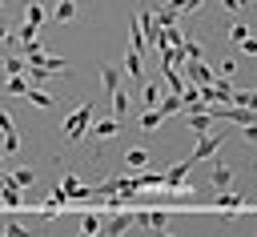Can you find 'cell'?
<instances>
[{
  "mask_svg": "<svg viewBox=\"0 0 257 237\" xmlns=\"http://www.w3.org/2000/svg\"><path fill=\"white\" fill-rule=\"evenodd\" d=\"M92 112H96V104H92V100H84V104H76V108L64 116V137H68L72 145H76V141L88 133V125H92Z\"/></svg>",
  "mask_w": 257,
  "mask_h": 237,
  "instance_id": "cell-1",
  "label": "cell"
},
{
  "mask_svg": "<svg viewBox=\"0 0 257 237\" xmlns=\"http://www.w3.org/2000/svg\"><path fill=\"white\" fill-rule=\"evenodd\" d=\"M44 20H48V12H44L36 0H28V4H24V24H20V44H24V40H36V32H40Z\"/></svg>",
  "mask_w": 257,
  "mask_h": 237,
  "instance_id": "cell-2",
  "label": "cell"
},
{
  "mask_svg": "<svg viewBox=\"0 0 257 237\" xmlns=\"http://www.w3.org/2000/svg\"><path fill=\"white\" fill-rule=\"evenodd\" d=\"M221 145H225V133H213V129H209V133H201V137H197V149H193V157H189V161L197 165V161L213 157V153H217Z\"/></svg>",
  "mask_w": 257,
  "mask_h": 237,
  "instance_id": "cell-3",
  "label": "cell"
},
{
  "mask_svg": "<svg viewBox=\"0 0 257 237\" xmlns=\"http://www.w3.org/2000/svg\"><path fill=\"white\" fill-rule=\"evenodd\" d=\"M181 64H185V68H181V76H185L189 84H209V80L217 76V72H213L209 64H201V60H181Z\"/></svg>",
  "mask_w": 257,
  "mask_h": 237,
  "instance_id": "cell-4",
  "label": "cell"
},
{
  "mask_svg": "<svg viewBox=\"0 0 257 237\" xmlns=\"http://www.w3.org/2000/svg\"><path fill=\"white\" fill-rule=\"evenodd\" d=\"M213 209H221V213H237V209H245V197H241V193H233V189H217Z\"/></svg>",
  "mask_w": 257,
  "mask_h": 237,
  "instance_id": "cell-5",
  "label": "cell"
},
{
  "mask_svg": "<svg viewBox=\"0 0 257 237\" xmlns=\"http://www.w3.org/2000/svg\"><path fill=\"white\" fill-rule=\"evenodd\" d=\"M209 185L213 189H229L233 185V169L221 161V153H213V177H209Z\"/></svg>",
  "mask_w": 257,
  "mask_h": 237,
  "instance_id": "cell-6",
  "label": "cell"
},
{
  "mask_svg": "<svg viewBox=\"0 0 257 237\" xmlns=\"http://www.w3.org/2000/svg\"><path fill=\"white\" fill-rule=\"evenodd\" d=\"M120 125H124V121H116V116H100V121L92 116V125H88V129L96 133V141H108V137H116V133H120Z\"/></svg>",
  "mask_w": 257,
  "mask_h": 237,
  "instance_id": "cell-7",
  "label": "cell"
},
{
  "mask_svg": "<svg viewBox=\"0 0 257 237\" xmlns=\"http://www.w3.org/2000/svg\"><path fill=\"white\" fill-rule=\"evenodd\" d=\"M185 121H189V129L201 137V133H209L213 129V116L205 112V108H185Z\"/></svg>",
  "mask_w": 257,
  "mask_h": 237,
  "instance_id": "cell-8",
  "label": "cell"
},
{
  "mask_svg": "<svg viewBox=\"0 0 257 237\" xmlns=\"http://www.w3.org/2000/svg\"><path fill=\"white\" fill-rule=\"evenodd\" d=\"M124 76H128V80H137V84L145 80V64H141V52H133V48H128V56H124Z\"/></svg>",
  "mask_w": 257,
  "mask_h": 237,
  "instance_id": "cell-9",
  "label": "cell"
},
{
  "mask_svg": "<svg viewBox=\"0 0 257 237\" xmlns=\"http://www.w3.org/2000/svg\"><path fill=\"white\" fill-rule=\"evenodd\" d=\"M100 84H104V92H112V88H120V84H124V72H120V68H112V64H100Z\"/></svg>",
  "mask_w": 257,
  "mask_h": 237,
  "instance_id": "cell-10",
  "label": "cell"
},
{
  "mask_svg": "<svg viewBox=\"0 0 257 237\" xmlns=\"http://www.w3.org/2000/svg\"><path fill=\"white\" fill-rule=\"evenodd\" d=\"M133 229V213H116L112 221H100V233H128Z\"/></svg>",
  "mask_w": 257,
  "mask_h": 237,
  "instance_id": "cell-11",
  "label": "cell"
},
{
  "mask_svg": "<svg viewBox=\"0 0 257 237\" xmlns=\"http://www.w3.org/2000/svg\"><path fill=\"white\" fill-rule=\"evenodd\" d=\"M0 205H4V209H20V205H24V193H20V185H12V181H8V185L0 189Z\"/></svg>",
  "mask_w": 257,
  "mask_h": 237,
  "instance_id": "cell-12",
  "label": "cell"
},
{
  "mask_svg": "<svg viewBox=\"0 0 257 237\" xmlns=\"http://www.w3.org/2000/svg\"><path fill=\"white\" fill-rule=\"evenodd\" d=\"M0 88H4V92H12V96H24V92H28V76H24V72L4 76V80H0Z\"/></svg>",
  "mask_w": 257,
  "mask_h": 237,
  "instance_id": "cell-13",
  "label": "cell"
},
{
  "mask_svg": "<svg viewBox=\"0 0 257 237\" xmlns=\"http://www.w3.org/2000/svg\"><path fill=\"white\" fill-rule=\"evenodd\" d=\"M108 96H112V112H116V121H124V112H128V104H133V100H128V88L120 84V88H112Z\"/></svg>",
  "mask_w": 257,
  "mask_h": 237,
  "instance_id": "cell-14",
  "label": "cell"
},
{
  "mask_svg": "<svg viewBox=\"0 0 257 237\" xmlns=\"http://www.w3.org/2000/svg\"><path fill=\"white\" fill-rule=\"evenodd\" d=\"M128 36H133V52H145V48H149L145 28H141V16H133V20H128Z\"/></svg>",
  "mask_w": 257,
  "mask_h": 237,
  "instance_id": "cell-15",
  "label": "cell"
},
{
  "mask_svg": "<svg viewBox=\"0 0 257 237\" xmlns=\"http://www.w3.org/2000/svg\"><path fill=\"white\" fill-rule=\"evenodd\" d=\"M161 72H165V80H169V92H181V88H185V84H189V80H185V76H181V68H177V64H165V68H161Z\"/></svg>",
  "mask_w": 257,
  "mask_h": 237,
  "instance_id": "cell-16",
  "label": "cell"
},
{
  "mask_svg": "<svg viewBox=\"0 0 257 237\" xmlns=\"http://www.w3.org/2000/svg\"><path fill=\"white\" fill-rule=\"evenodd\" d=\"M24 96H28L36 108H52V104H56V100H52V92H44V88H36V84H28V92H24Z\"/></svg>",
  "mask_w": 257,
  "mask_h": 237,
  "instance_id": "cell-17",
  "label": "cell"
},
{
  "mask_svg": "<svg viewBox=\"0 0 257 237\" xmlns=\"http://www.w3.org/2000/svg\"><path fill=\"white\" fill-rule=\"evenodd\" d=\"M161 121H165V116H161V108H157V104H149V108H145V116H141V129H145V133H153V129H161Z\"/></svg>",
  "mask_w": 257,
  "mask_h": 237,
  "instance_id": "cell-18",
  "label": "cell"
},
{
  "mask_svg": "<svg viewBox=\"0 0 257 237\" xmlns=\"http://www.w3.org/2000/svg\"><path fill=\"white\" fill-rule=\"evenodd\" d=\"M52 20H60V24L76 20V0H60V4H56V12H52Z\"/></svg>",
  "mask_w": 257,
  "mask_h": 237,
  "instance_id": "cell-19",
  "label": "cell"
},
{
  "mask_svg": "<svg viewBox=\"0 0 257 237\" xmlns=\"http://www.w3.org/2000/svg\"><path fill=\"white\" fill-rule=\"evenodd\" d=\"M249 32H253V24H245V20H237V24H229V44L237 48V44H241V40H245Z\"/></svg>",
  "mask_w": 257,
  "mask_h": 237,
  "instance_id": "cell-20",
  "label": "cell"
},
{
  "mask_svg": "<svg viewBox=\"0 0 257 237\" xmlns=\"http://www.w3.org/2000/svg\"><path fill=\"white\" fill-rule=\"evenodd\" d=\"M233 104H245V108H257V88H233Z\"/></svg>",
  "mask_w": 257,
  "mask_h": 237,
  "instance_id": "cell-21",
  "label": "cell"
},
{
  "mask_svg": "<svg viewBox=\"0 0 257 237\" xmlns=\"http://www.w3.org/2000/svg\"><path fill=\"white\" fill-rule=\"evenodd\" d=\"M181 52H185V60H201V56H205V48H201V40H189V36L181 40Z\"/></svg>",
  "mask_w": 257,
  "mask_h": 237,
  "instance_id": "cell-22",
  "label": "cell"
},
{
  "mask_svg": "<svg viewBox=\"0 0 257 237\" xmlns=\"http://www.w3.org/2000/svg\"><path fill=\"white\" fill-rule=\"evenodd\" d=\"M24 76H28V84H44L52 72H48L44 64H28V68H24Z\"/></svg>",
  "mask_w": 257,
  "mask_h": 237,
  "instance_id": "cell-23",
  "label": "cell"
},
{
  "mask_svg": "<svg viewBox=\"0 0 257 237\" xmlns=\"http://www.w3.org/2000/svg\"><path fill=\"white\" fill-rule=\"evenodd\" d=\"M185 104H181V92H169L165 100H161V116H173V112H181Z\"/></svg>",
  "mask_w": 257,
  "mask_h": 237,
  "instance_id": "cell-24",
  "label": "cell"
},
{
  "mask_svg": "<svg viewBox=\"0 0 257 237\" xmlns=\"http://www.w3.org/2000/svg\"><path fill=\"white\" fill-rule=\"evenodd\" d=\"M124 161H128V169H145L149 165V149H128Z\"/></svg>",
  "mask_w": 257,
  "mask_h": 237,
  "instance_id": "cell-25",
  "label": "cell"
},
{
  "mask_svg": "<svg viewBox=\"0 0 257 237\" xmlns=\"http://www.w3.org/2000/svg\"><path fill=\"white\" fill-rule=\"evenodd\" d=\"M8 181H12V185H20V189H28V185L36 181V173H32V169H16V173H8Z\"/></svg>",
  "mask_w": 257,
  "mask_h": 237,
  "instance_id": "cell-26",
  "label": "cell"
},
{
  "mask_svg": "<svg viewBox=\"0 0 257 237\" xmlns=\"http://www.w3.org/2000/svg\"><path fill=\"white\" fill-rule=\"evenodd\" d=\"M24 68H28V60H24V56H4V72H8V76L24 72Z\"/></svg>",
  "mask_w": 257,
  "mask_h": 237,
  "instance_id": "cell-27",
  "label": "cell"
},
{
  "mask_svg": "<svg viewBox=\"0 0 257 237\" xmlns=\"http://www.w3.org/2000/svg\"><path fill=\"white\" fill-rule=\"evenodd\" d=\"M145 88H141V96H145V104H157L161 100V88H157V80H141Z\"/></svg>",
  "mask_w": 257,
  "mask_h": 237,
  "instance_id": "cell-28",
  "label": "cell"
},
{
  "mask_svg": "<svg viewBox=\"0 0 257 237\" xmlns=\"http://www.w3.org/2000/svg\"><path fill=\"white\" fill-rule=\"evenodd\" d=\"M0 153H4V157H8V153H20V133H16V129L4 133V149H0Z\"/></svg>",
  "mask_w": 257,
  "mask_h": 237,
  "instance_id": "cell-29",
  "label": "cell"
},
{
  "mask_svg": "<svg viewBox=\"0 0 257 237\" xmlns=\"http://www.w3.org/2000/svg\"><path fill=\"white\" fill-rule=\"evenodd\" d=\"M80 233H100V213H84L80 217Z\"/></svg>",
  "mask_w": 257,
  "mask_h": 237,
  "instance_id": "cell-30",
  "label": "cell"
},
{
  "mask_svg": "<svg viewBox=\"0 0 257 237\" xmlns=\"http://www.w3.org/2000/svg\"><path fill=\"white\" fill-rule=\"evenodd\" d=\"M181 40H185L181 24H169V28H165V44H181Z\"/></svg>",
  "mask_w": 257,
  "mask_h": 237,
  "instance_id": "cell-31",
  "label": "cell"
},
{
  "mask_svg": "<svg viewBox=\"0 0 257 237\" xmlns=\"http://www.w3.org/2000/svg\"><path fill=\"white\" fill-rule=\"evenodd\" d=\"M169 4H173L177 12H197V8L205 4V0H169Z\"/></svg>",
  "mask_w": 257,
  "mask_h": 237,
  "instance_id": "cell-32",
  "label": "cell"
},
{
  "mask_svg": "<svg viewBox=\"0 0 257 237\" xmlns=\"http://www.w3.org/2000/svg\"><path fill=\"white\" fill-rule=\"evenodd\" d=\"M233 72H237V60H233V56H225V60H221V68H217V76H225V80H229Z\"/></svg>",
  "mask_w": 257,
  "mask_h": 237,
  "instance_id": "cell-33",
  "label": "cell"
},
{
  "mask_svg": "<svg viewBox=\"0 0 257 237\" xmlns=\"http://www.w3.org/2000/svg\"><path fill=\"white\" fill-rule=\"evenodd\" d=\"M221 8H229V12H245L249 0H221Z\"/></svg>",
  "mask_w": 257,
  "mask_h": 237,
  "instance_id": "cell-34",
  "label": "cell"
},
{
  "mask_svg": "<svg viewBox=\"0 0 257 237\" xmlns=\"http://www.w3.org/2000/svg\"><path fill=\"white\" fill-rule=\"evenodd\" d=\"M241 129H245V141L257 145V121H249V125H241Z\"/></svg>",
  "mask_w": 257,
  "mask_h": 237,
  "instance_id": "cell-35",
  "label": "cell"
},
{
  "mask_svg": "<svg viewBox=\"0 0 257 237\" xmlns=\"http://www.w3.org/2000/svg\"><path fill=\"white\" fill-rule=\"evenodd\" d=\"M8 129H12V116H8L4 108H0V133H8Z\"/></svg>",
  "mask_w": 257,
  "mask_h": 237,
  "instance_id": "cell-36",
  "label": "cell"
},
{
  "mask_svg": "<svg viewBox=\"0 0 257 237\" xmlns=\"http://www.w3.org/2000/svg\"><path fill=\"white\" fill-rule=\"evenodd\" d=\"M8 36H12V32H8V24H4V16H0V44H4Z\"/></svg>",
  "mask_w": 257,
  "mask_h": 237,
  "instance_id": "cell-37",
  "label": "cell"
},
{
  "mask_svg": "<svg viewBox=\"0 0 257 237\" xmlns=\"http://www.w3.org/2000/svg\"><path fill=\"white\" fill-rule=\"evenodd\" d=\"M4 185H8V173H4V169H0V189H4Z\"/></svg>",
  "mask_w": 257,
  "mask_h": 237,
  "instance_id": "cell-38",
  "label": "cell"
},
{
  "mask_svg": "<svg viewBox=\"0 0 257 237\" xmlns=\"http://www.w3.org/2000/svg\"><path fill=\"white\" fill-rule=\"evenodd\" d=\"M4 76H8V72H4V60H0V80H4Z\"/></svg>",
  "mask_w": 257,
  "mask_h": 237,
  "instance_id": "cell-39",
  "label": "cell"
},
{
  "mask_svg": "<svg viewBox=\"0 0 257 237\" xmlns=\"http://www.w3.org/2000/svg\"><path fill=\"white\" fill-rule=\"evenodd\" d=\"M20 4H28V0H20Z\"/></svg>",
  "mask_w": 257,
  "mask_h": 237,
  "instance_id": "cell-40",
  "label": "cell"
},
{
  "mask_svg": "<svg viewBox=\"0 0 257 237\" xmlns=\"http://www.w3.org/2000/svg\"><path fill=\"white\" fill-rule=\"evenodd\" d=\"M0 8H4V0H0Z\"/></svg>",
  "mask_w": 257,
  "mask_h": 237,
  "instance_id": "cell-41",
  "label": "cell"
},
{
  "mask_svg": "<svg viewBox=\"0 0 257 237\" xmlns=\"http://www.w3.org/2000/svg\"><path fill=\"white\" fill-rule=\"evenodd\" d=\"M0 157H4V153H0Z\"/></svg>",
  "mask_w": 257,
  "mask_h": 237,
  "instance_id": "cell-42",
  "label": "cell"
}]
</instances>
